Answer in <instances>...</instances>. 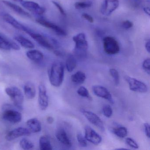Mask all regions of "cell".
I'll list each match as a JSON object with an SVG mask.
<instances>
[{"label": "cell", "instance_id": "cell-1", "mask_svg": "<svg viewBox=\"0 0 150 150\" xmlns=\"http://www.w3.org/2000/svg\"><path fill=\"white\" fill-rule=\"evenodd\" d=\"M64 67L60 62H54L52 65L49 71V77L51 84L53 86H60L64 79Z\"/></svg>", "mask_w": 150, "mask_h": 150}, {"label": "cell", "instance_id": "cell-2", "mask_svg": "<svg viewBox=\"0 0 150 150\" xmlns=\"http://www.w3.org/2000/svg\"><path fill=\"white\" fill-rule=\"evenodd\" d=\"M7 94L10 97L14 105L18 109L22 110L23 109L24 96L21 89L15 86L7 87L5 89Z\"/></svg>", "mask_w": 150, "mask_h": 150}, {"label": "cell", "instance_id": "cell-3", "mask_svg": "<svg viewBox=\"0 0 150 150\" xmlns=\"http://www.w3.org/2000/svg\"><path fill=\"white\" fill-rule=\"evenodd\" d=\"M73 40L75 44V54L78 57H84L86 55L88 48V42L86 40L85 34L83 33H80L73 37Z\"/></svg>", "mask_w": 150, "mask_h": 150}, {"label": "cell", "instance_id": "cell-4", "mask_svg": "<svg viewBox=\"0 0 150 150\" xmlns=\"http://www.w3.org/2000/svg\"><path fill=\"white\" fill-rule=\"evenodd\" d=\"M2 117L3 119L11 123L16 124L20 122L22 119V115L19 111L11 108L10 105L4 106Z\"/></svg>", "mask_w": 150, "mask_h": 150}, {"label": "cell", "instance_id": "cell-5", "mask_svg": "<svg viewBox=\"0 0 150 150\" xmlns=\"http://www.w3.org/2000/svg\"><path fill=\"white\" fill-rule=\"evenodd\" d=\"M103 46L104 51L108 55L117 54L120 51L118 42L112 37H106L103 38Z\"/></svg>", "mask_w": 150, "mask_h": 150}, {"label": "cell", "instance_id": "cell-6", "mask_svg": "<svg viewBox=\"0 0 150 150\" xmlns=\"http://www.w3.org/2000/svg\"><path fill=\"white\" fill-rule=\"evenodd\" d=\"M125 80L128 83L130 90L133 92L146 93L148 91L147 86L143 81L129 76H125Z\"/></svg>", "mask_w": 150, "mask_h": 150}, {"label": "cell", "instance_id": "cell-7", "mask_svg": "<svg viewBox=\"0 0 150 150\" xmlns=\"http://www.w3.org/2000/svg\"><path fill=\"white\" fill-rule=\"evenodd\" d=\"M81 112L91 124L96 126L101 131H105V127L103 122L95 113L83 109L81 110Z\"/></svg>", "mask_w": 150, "mask_h": 150}, {"label": "cell", "instance_id": "cell-8", "mask_svg": "<svg viewBox=\"0 0 150 150\" xmlns=\"http://www.w3.org/2000/svg\"><path fill=\"white\" fill-rule=\"evenodd\" d=\"M28 34L42 47L49 50H52L54 49V45L44 36L39 33L34 32L32 30Z\"/></svg>", "mask_w": 150, "mask_h": 150}, {"label": "cell", "instance_id": "cell-9", "mask_svg": "<svg viewBox=\"0 0 150 150\" xmlns=\"http://www.w3.org/2000/svg\"><path fill=\"white\" fill-rule=\"evenodd\" d=\"M118 0H104L101 7L100 12L103 15H110L119 6Z\"/></svg>", "mask_w": 150, "mask_h": 150}, {"label": "cell", "instance_id": "cell-10", "mask_svg": "<svg viewBox=\"0 0 150 150\" xmlns=\"http://www.w3.org/2000/svg\"><path fill=\"white\" fill-rule=\"evenodd\" d=\"M85 137L86 140L96 145L100 144L102 138L90 126H86L85 128Z\"/></svg>", "mask_w": 150, "mask_h": 150}, {"label": "cell", "instance_id": "cell-11", "mask_svg": "<svg viewBox=\"0 0 150 150\" xmlns=\"http://www.w3.org/2000/svg\"><path fill=\"white\" fill-rule=\"evenodd\" d=\"M2 18L6 22L18 30L24 31L27 34L31 30L30 29L23 25L9 14L3 13H2Z\"/></svg>", "mask_w": 150, "mask_h": 150}, {"label": "cell", "instance_id": "cell-12", "mask_svg": "<svg viewBox=\"0 0 150 150\" xmlns=\"http://www.w3.org/2000/svg\"><path fill=\"white\" fill-rule=\"evenodd\" d=\"M92 90L94 94L98 97L107 100L111 104H114V100L110 92L106 88L99 85L92 87Z\"/></svg>", "mask_w": 150, "mask_h": 150}, {"label": "cell", "instance_id": "cell-13", "mask_svg": "<svg viewBox=\"0 0 150 150\" xmlns=\"http://www.w3.org/2000/svg\"><path fill=\"white\" fill-rule=\"evenodd\" d=\"M36 21L38 24H40L42 26L52 30L59 35L66 36L67 35L66 32L63 29L58 26L57 24L49 21L45 19L39 18L37 19Z\"/></svg>", "mask_w": 150, "mask_h": 150}, {"label": "cell", "instance_id": "cell-14", "mask_svg": "<svg viewBox=\"0 0 150 150\" xmlns=\"http://www.w3.org/2000/svg\"><path fill=\"white\" fill-rule=\"evenodd\" d=\"M38 104L42 110H45L49 106V97L47 93L46 87L44 84H40L39 87Z\"/></svg>", "mask_w": 150, "mask_h": 150}, {"label": "cell", "instance_id": "cell-15", "mask_svg": "<svg viewBox=\"0 0 150 150\" xmlns=\"http://www.w3.org/2000/svg\"><path fill=\"white\" fill-rule=\"evenodd\" d=\"M30 133L31 132L28 129L19 127L9 132L6 136V139L8 141H11L22 136H29Z\"/></svg>", "mask_w": 150, "mask_h": 150}, {"label": "cell", "instance_id": "cell-16", "mask_svg": "<svg viewBox=\"0 0 150 150\" xmlns=\"http://www.w3.org/2000/svg\"><path fill=\"white\" fill-rule=\"evenodd\" d=\"M22 6L28 10L38 15H42L45 13V8L41 6L38 3L31 1H23L21 2Z\"/></svg>", "mask_w": 150, "mask_h": 150}, {"label": "cell", "instance_id": "cell-17", "mask_svg": "<svg viewBox=\"0 0 150 150\" xmlns=\"http://www.w3.org/2000/svg\"><path fill=\"white\" fill-rule=\"evenodd\" d=\"M57 139L60 143L67 147L72 146V143L66 131L64 129H59L56 133Z\"/></svg>", "mask_w": 150, "mask_h": 150}, {"label": "cell", "instance_id": "cell-18", "mask_svg": "<svg viewBox=\"0 0 150 150\" xmlns=\"http://www.w3.org/2000/svg\"><path fill=\"white\" fill-rule=\"evenodd\" d=\"M2 2L8 7L11 10H13L14 12H15L19 15L22 16L24 17H28V18L31 17L30 14L28 13L25 11L23 8H22L19 6H17L12 2L6 0H3L2 1Z\"/></svg>", "mask_w": 150, "mask_h": 150}, {"label": "cell", "instance_id": "cell-19", "mask_svg": "<svg viewBox=\"0 0 150 150\" xmlns=\"http://www.w3.org/2000/svg\"><path fill=\"white\" fill-rule=\"evenodd\" d=\"M28 129L30 132L36 133L39 132L42 130V124L41 122L37 118H31L27 122Z\"/></svg>", "mask_w": 150, "mask_h": 150}, {"label": "cell", "instance_id": "cell-20", "mask_svg": "<svg viewBox=\"0 0 150 150\" xmlns=\"http://www.w3.org/2000/svg\"><path fill=\"white\" fill-rule=\"evenodd\" d=\"M27 57L32 61L39 62L44 58V55L41 51L38 50H31L27 52Z\"/></svg>", "mask_w": 150, "mask_h": 150}, {"label": "cell", "instance_id": "cell-21", "mask_svg": "<svg viewBox=\"0 0 150 150\" xmlns=\"http://www.w3.org/2000/svg\"><path fill=\"white\" fill-rule=\"evenodd\" d=\"M24 92L28 99H32L35 98L36 95L35 85L32 82L28 81L24 85Z\"/></svg>", "mask_w": 150, "mask_h": 150}, {"label": "cell", "instance_id": "cell-22", "mask_svg": "<svg viewBox=\"0 0 150 150\" xmlns=\"http://www.w3.org/2000/svg\"><path fill=\"white\" fill-rule=\"evenodd\" d=\"M14 39L24 48L27 49H33L35 47L34 44L30 40L22 36H15L14 37Z\"/></svg>", "mask_w": 150, "mask_h": 150}, {"label": "cell", "instance_id": "cell-23", "mask_svg": "<svg viewBox=\"0 0 150 150\" xmlns=\"http://www.w3.org/2000/svg\"><path fill=\"white\" fill-rule=\"evenodd\" d=\"M39 147L41 150H52L50 138L46 136H42L39 139Z\"/></svg>", "mask_w": 150, "mask_h": 150}, {"label": "cell", "instance_id": "cell-24", "mask_svg": "<svg viewBox=\"0 0 150 150\" xmlns=\"http://www.w3.org/2000/svg\"><path fill=\"white\" fill-rule=\"evenodd\" d=\"M86 79V75L81 71H78L71 75V80L74 83L77 84H81L84 83Z\"/></svg>", "mask_w": 150, "mask_h": 150}, {"label": "cell", "instance_id": "cell-25", "mask_svg": "<svg viewBox=\"0 0 150 150\" xmlns=\"http://www.w3.org/2000/svg\"><path fill=\"white\" fill-rule=\"evenodd\" d=\"M77 65V62L75 57L73 55H68L66 62L67 70L69 72H71L74 71Z\"/></svg>", "mask_w": 150, "mask_h": 150}, {"label": "cell", "instance_id": "cell-26", "mask_svg": "<svg viewBox=\"0 0 150 150\" xmlns=\"http://www.w3.org/2000/svg\"><path fill=\"white\" fill-rule=\"evenodd\" d=\"M112 131L115 135L121 138L125 137L128 134L127 129L124 126H119L113 128Z\"/></svg>", "mask_w": 150, "mask_h": 150}, {"label": "cell", "instance_id": "cell-27", "mask_svg": "<svg viewBox=\"0 0 150 150\" xmlns=\"http://www.w3.org/2000/svg\"><path fill=\"white\" fill-rule=\"evenodd\" d=\"M0 49L5 50H11L8 42V38L4 35H0Z\"/></svg>", "mask_w": 150, "mask_h": 150}, {"label": "cell", "instance_id": "cell-28", "mask_svg": "<svg viewBox=\"0 0 150 150\" xmlns=\"http://www.w3.org/2000/svg\"><path fill=\"white\" fill-rule=\"evenodd\" d=\"M20 145L22 149L25 150H30L34 147V144L26 138H23L20 141Z\"/></svg>", "mask_w": 150, "mask_h": 150}, {"label": "cell", "instance_id": "cell-29", "mask_svg": "<svg viewBox=\"0 0 150 150\" xmlns=\"http://www.w3.org/2000/svg\"><path fill=\"white\" fill-rule=\"evenodd\" d=\"M77 93L81 97L87 98L90 100H92V97L89 95L88 90L85 87L81 86L79 88V89L77 90Z\"/></svg>", "mask_w": 150, "mask_h": 150}, {"label": "cell", "instance_id": "cell-30", "mask_svg": "<svg viewBox=\"0 0 150 150\" xmlns=\"http://www.w3.org/2000/svg\"><path fill=\"white\" fill-rule=\"evenodd\" d=\"M110 74L114 79V82L116 86H118L120 81V78H119V73L118 71L116 69L112 68L110 69Z\"/></svg>", "mask_w": 150, "mask_h": 150}, {"label": "cell", "instance_id": "cell-31", "mask_svg": "<svg viewBox=\"0 0 150 150\" xmlns=\"http://www.w3.org/2000/svg\"><path fill=\"white\" fill-rule=\"evenodd\" d=\"M103 115L107 117H110L113 114V110L110 105H105L102 109Z\"/></svg>", "mask_w": 150, "mask_h": 150}, {"label": "cell", "instance_id": "cell-32", "mask_svg": "<svg viewBox=\"0 0 150 150\" xmlns=\"http://www.w3.org/2000/svg\"><path fill=\"white\" fill-rule=\"evenodd\" d=\"M92 3L88 2H77L74 4V6L76 9H82L90 7L92 6Z\"/></svg>", "mask_w": 150, "mask_h": 150}, {"label": "cell", "instance_id": "cell-33", "mask_svg": "<svg viewBox=\"0 0 150 150\" xmlns=\"http://www.w3.org/2000/svg\"><path fill=\"white\" fill-rule=\"evenodd\" d=\"M77 139L79 144L82 147H86L87 146L86 139L83 137L81 133H79L77 135Z\"/></svg>", "mask_w": 150, "mask_h": 150}, {"label": "cell", "instance_id": "cell-34", "mask_svg": "<svg viewBox=\"0 0 150 150\" xmlns=\"http://www.w3.org/2000/svg\"><path fill=\"white\" fill-rule=\"evenodd\" d=\"M126 144L130 147L134 149H137L139 148V145L135 140L131 138L127 137L125 139Z\"/></svg>", "mask_w": 150, "mask_h": 150}, {"label": "cell", "instance_id": "cell-35", "mask_svg": "<svg viewBox=\"0 0 150 150\" xmlns=\"http://www.w3.org/2000/svg\"><path fill=\"white\" fill-rule=\"evenodd\" d=\"M142 67L143 70L148 75L150 74V59L147 58L145 59L142 64Z\"/></svg>", "mask_w": 150, "mask_h": 150}, {"label": "cell", "instance_id": "cell-36", "mask_svg": "<svg viewBox=\"0 0 150 150\" xmlns=\"http://www.w3.org/2000/svg\"><path fill=\"white\" fill-rule=\"evenodd\" d=\"M52 3H53V5L54 6H55L57 8V9H58L59 12H60V13L63 16H65L66 15V13L65 12L64 10L63 9L62 7L57 2H56L55 1H52Z\"/></svg>", "mask_w": 150, "mask_h": 150}, {"label": "cell", "instance_id": "cell-37", "mask_svg": "<svg viewBox=\"0 0 150 150\" xmlns=\"http://www.w3.org/2000/svg\"><path fill=\"white\" fill-rule=\"evenodd\" d=\"M144 126L146 136L148 138H150V125H149V124L148 123H145L144 124Z\"/></svg>", "mask_w": 150, "mask_h": 150}, {"label": "cell", "instance_id": "cell-38", "mask_svg": "<svg viewBox=\"0 0 150 150\" xmlns=\"http://www.w3.org/2000/svg\"><path fill=\"white\" fill-rule=\"evenodd\" d=\"M122 25L124 28L128 29L132 27L133 23L132 22L130 21H126L122 23Z\"/></svg>", "mask_w": 150, "mask_h": 150}, {"label": "cell", "instance_id": "cell-39", "mask_svg": "<svg viewBox=\"0 0 150 150\" xmlns=\"http://www.w3.org/2000/svg\"><path fill=\"white\" fill-rule=\"evenodd\" d=\"M82 17L87 20L89 22V23H93L94 20L93 17L86 13H83L82 14Z\"/></svg>", "mask_w": 150, "mask_h": 150}, {"label": "cell", "instance_id": "cell-40", "mask_svg": "<svg viewBox=\"0 0 150 150\" xmlns=\"http://www.w3.org/2000/svg\"><path fill=\"white\" fill-rule=\"evenodd\" d=\"M145 47L146 50L147 51L148 53L150 52V41H148L146 42L145 45Z\"/></svg>", "mask_w": 150, "mask_h": 150}, {"label": "cell", "instance_id": "cell-41", "mask_svg": "<svg viewBox=\"0 0 150 150\" xmlns=\"http://www.w3.org/2000/svg\"><path fill=\"white\" fill-rule=\"evenodd\" d=\"M47 122L49 124H51L52 123L54 122V119L53 118V117H52L51 116H49L47 117Z\"/></svg>", "mask_w": 150, "mask_h": 150}, {"label": "cell", "instance_id": "cell-42", "mask_svg": "<svg viewBox=\"0 0 150 150\" xmlns=\"http://www.w3.org/2000/svg\"><path fill=\"white\" fill-rule=\"evenodd\" d=\"M143 10H144V12L146 14H147V15L150 16V8L149 7H144L143 8Z\"/></svg>", "mask_w": 150, "mask_h": 150}, {"label": "cell", "instance_id": "cell-43", "mask_svg": "<svg viewBox=\"0 0 150 150\" xmlns=\"http://www.w3.org/2000/svg\"><path fill=\"white\" fill-rule=\"evenodd\" d=\"M14 1H16V2H21L23 1V0H13Z\"/></svg>", "mask_w": 150, "mask_h": 150}]
</instances>
